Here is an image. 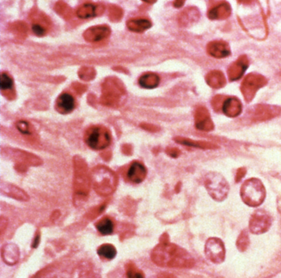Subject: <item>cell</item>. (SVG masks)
Returning <instances> with one entry per match:
<instances>
[{
    "mask_svg": "<svg viewBox=\"0 0 281 278\" xmlns=\"http://www.w3.org/2000/svg\"><path fill=\"white\" fill-rule=\"evenodd\" d=\"M175 141L178 143L184 145V146H191V147H196V148L203 149V150H215L219 148V146L211 142H206V141H192L186 138L178 137L176 138Z\"/></svg>",
    "mask_w": 281,
    "mask_h": 278,
    "instance_id": "obj_19",
    "label": "cell"
},
{
    "mask_svg": "<svg viewBox=\"0 0 281 278\" xmlns=\"http://www.w3.org/2000/svg\"><path fill=\"white\" fill-rule=\"evenodd\" d=\"M110 34V30L106 26L94 27L85 32V38L90 42H99L106 38Z\"/></svg>",
    "mask_w": 281,
    "mask_h": 278,
    "instance_id": "obj_18",
    "label": "cell"
},
{
    "mask_svg": "<svg viewBox=\"0 0 281 278\" xmlns=\"http://www.w3.org/2000/svg\"><path fill=\"white\" fill-rule=\"evenodd\" d=\"M129 29L133 32H140L149 29L151 27L152 23L148 19H136L130 20L128 22Z\"/></svg>",
    "mask_w": 281,
    "mask_h": 278,
    "instance_id": "obj_23",
    "label": "cell"
},
{
    "mask_svg": "<svg viewBox=\"0 0 281 278\" xmlns=\"http://www.w3.org/2000/svg\"><path fill=\"white\" fill-rule=\"evenodd\" d=\"M207 85L212 88H221L226 85V78L223 72L220 70H212L205 76Z\"/></svg>",
    "mask_w": 281,
    "mask_h": 278,
    "instance_id": "obj_17",
    "label": "cell"
},
{
    "mask_svg": "<svg viewBox=\"0 0 281 278\" xmlns=\"http://www.w3.org/2000/svg\"><path fill=\"white\" fill-rule=\"evenodd\" d=\"M246 172H247V170H246L245 168H240V169L238 170L236 173L237 183H239L241 181V178H243L245 174H246Z\"/></svg>",
    "mask_w": 281,
    "mask_h": 278,
    "instance_id": "obj_35",
    "label": "cell"
},
{
    "mask_svg": "<svg viewBox=\"0 0 281 278\" xmlns=\"http://www.w3.org/2000/svg\"><path fill=\"white\" fill-rule=\"evenodd\" d=\"M6 194H8V196H10L11 197H14L18 200H20V201H27L28 200V196L27 194L21 191V189L15 188V187L8 189V191L6 192Z\"/></svg>",
    "mask_w": 281,
    "mask_h": 278,
    "instance_id": "obj_29",
    "label": "cell"
},
{
    "mask_svg": "<svg viewBox=\"0 0 281 278\" xmlns=\"http://www.w3.org/2000/svg\"><path fill=\"white\" fill-rule=\"evenodd\" d=\"M226 97L223 95L215 96L212 99V107L215 111H220L223 108V103L226 100Z\"/></svg>",
    "mask_w": 281,
    "mask_h": 278,
    "instance_id": "obj_31",
    "label": "cell"
},
{
    "mask_svg": "<svg viewBox=\"0 0 281 278\" xmlns=\"http://www.w3.org/2000/svg\"><path fill=\"white\" fill-rule=\"evenodd\" d=\"M147 175V170L140 162H134L127 171V178L133 183H140Z\"/></svg>",
    "mask_w": 281,
    "mask_h": 278,
    "instance_id": "obj_13",
    "label": "cell"
},
{
    "mask_svg": "<svg viewBox=\"0 0 281 278\" xmlns=\"http://www.w3.org/2000/svg\"><path fill=\"white\" fill-rule=\"evenodd\" d=\"M272 224L270 214L264 210H257L252 214L249 221V231L254 235H261L269 231Z\"/></svg>",
    "mask_w": 281,
    "mask_h": 278,
    "instance_id": "obj_7",
    "label": "cell"
},
{
    "mask_svg": "<svg viewBox=\"0 0 281 278\" xmlns=\"http://www.w3.org/2000/svg\"><path fill=\"white\" fill-rule=\"evenodd\" d=\"M207 52L217 59L226 58L230 56L229 45L223 41H213L207 45Z\"/></svg>",
    "mask_w": 281,
    "mask_h": 278,
    "instance_id": "obj_12",
    "label": "cell"
},
{
    "mask_svg": "<svg viewBox=\"0 0 281 278\" xmlns=\"http://www.w3.org/2000/svg\"><path fill=\"white\" fill-rule=\"evenodd\" d=\"M195 124L196 128L202 131H211L215 129L210 112L205 107H198L195 111Z\"/></svg>",
    "mask_w": 281,
    "mask_h": 278,
    "instance_id": "obj_10",
    "label": "cell"
},
{
    "mask_svg": "<svg viewBox=\"0 0 281 278\" xmlns=\"http://www.w3.org/2000/svg\"><path fill=\"white\" fill-rule=\"evenodd\" d=\"M112 137L108 130L103 127H93L85 134V142L94 150H101L111 144Z\"/></svg>",
    "mask_w": 281,
    "mask_h": 278,
    "instance_id": "obj_5",
    "label": "cell"
},
{
    "mask_svg": "<svg viewBox=\"0 0 281 278\" xmlns=\"http://www.w3.org/2000/svg\"><path fill=\"white\" fill-rule=\"evenodd\" d=\"M267 79L261 74H254V73L247 74L241 83V87H240L246 102L247 103L252 102L257 92L260 88L267 85Z\"/></svg>",
    "mask_w": 281,
    "mask_h": 278,
    "instance_id": "obj_6",
    "label": "cell"
},
{
    "mask_svg": "<svg viewBox=\"0 0 281 278\" xmlns=\"http://www.w3.org/2000/svg\"><path fill=\"white\" fill-rule=\"evenodd\" d=\"M248 64H249V61H248L247 56L245 55L240 56L236 61L233 62L228 66V70H227L228 80L230 81H236L241 79V76L248 68Z\"/></svg>",
    "mask_w": 281,
    "mask_h": 278,
    "instance_id": "obj_11",
    "label": "cell"
},
{
    "mask_svg": "<svg viewBox=\"0 0 281 278\" xmlns=\"http://www.w3.org/2000/svg\"><path fill=\"white\" fill-rule=\"evenodd\" d=\"M158 278H176L173 274H170V273H163L162 274H160Z\"/></svg>",
    "mask_w": 281,
    "mask_h": 278,
    "instance_id": "obj_37",
    "label": "cell"
},
{
    "mask_svg": "<svg viewBox=\"0 0 281 278\" xmlns=\"http://www.w3.org/2000/svg\"><path fill=\"white\" fill-rule=\"evenodd\" d=\"M98 254L105 259L112 260L117 255V249L112 244H102L98 249Z\"/></svg>",
    "mask_w": 281,
    "mask_h": 278,
    "instance_id": "obj_25",
    "label": "cell"
},
{
    "mask_svg": "<svg viewBox=\"0 0 281 278\" xmlns=\"http://www.w3.org/2000/svg\"><path fill=\"white\" fill-rule=\"evenodd\" d=\"M160 78L154 73H147L140 78L139 85L144 88H154L160 85Z\"/></svg>",
    "mask_w": 281,
    "mask_h": 278,
    "instance_id": "obj_21",
    "label": "cell"
},
{
    "mask_svg": "<svg viewBox=\"0 0 281 278\" xmlns=\"http://www.w3.org/2000/svg\"><path fill=\"white\" fill-rule=\"evenodd\" d=\"M56 108L63 114L71 112L75 108V98L69 93H62L57 99Z\"/></svg>",
    "mask_w": 281,
    "mask_h": 278,
    "instance_id": "obj_16",
    "label": "cell"
},
{
    "mask_svg": "<svg viewBox=\"0 0 281 278\" xmlns=\"http://www.w3.org/2000/svg\"><path fill=\"white\" fill-rule=\"evenodd\" d=\"M223 112L228 117H237L241 113L242 105L241 101L236 97L226 98L223 105Z\"/></svg>",
    "mask_w": 281,
    "mask_h": 278,
    "instance_id": "obj_14",
    "label": "cell"
},
{
    "mask_svg": "<svg viewBox=\"0 0 281 278\" xmlns=\"http://www.w3.org/2000/svg\"><path fill=\"white\" fill-rule=\"evenodd\" d=\"M32 32L36 36L38 37H42L45 34V28L44 26H42L40 23L32 24Z\"/></svg>",
    "mask_w": 281,
    "mask_h": 278,
    "instance_id": "obj_34",
    "label": "cell"
},
{
    "mask_svg": "<svg viewBox=\"0 0 281 278\" xmlns=\"http://www.w3.org/2000/svg\"><path fill=\"white\" fill-rule=\"evenodd\" d=\"M249 237H248V234L246 230H244L240 235L238 238L237 240V248L239 249V251L244 252L247 250V248L249 246Z\"/></svg>",
    "mask_w": 281,
    "mask_h": 278,
    "instance_id": "obj_27",
    "label": "cell"
},
{
    "mask_svg": "<svg viewBox=\"0 0 281 278\" xmlns=\"http://www.w3.org/2000/svg\"><path fill=\"white\" fill-rule=\"evenodd\" d=\"M126 277L127 278H144L143 272L136 268L132 262L126 265Z\"/></svg>",
    "mask_w": 281,
    "mask_h": 278,
    "instance_id": "obj_28",
    "label": "cell"
},
{
    "mask_svg": "<svg viewBox=\"0 0 281 278\" xmlns=\"http://www.w3.org/2000/svg\"><path fill=\"white\" fill-rule=\"evenodd\" d=\"M265 188L262 182L258 178H250L241 185L240 196L245 204L251 207H258L265 201Z\"/></svg>",
    "mask_w": 281,
    "mask_h": 278,
    "instance_id": "obj_2",
    "label": "cell"
},
{
    "mask_svg": "<svg viewBox=\"0 0 281 278\" xmlns=\"http://www.w3.org/2000/svg\"><path fill=\"white\" fill-rule=\"evenodd\" d=\"M56 273L54 272L53 268H47L43 269L35 276L33 278H55Z\"/></svg>",
    "mask_w": 281,
    "mask_h": 278,
    "instance_id": "obj_32",
    "label": "cell"
},
{
    "mask_svg": "<svg viewBox=\"0 0 281 278\" xmlns=\"http://www.w3.org/2000/svg\"><path fill=\"white\" fill-rule=\"evenodd\" d=\"M281 109L277 106L258 104L250 110V119L253 122H264L277 117L281 114Z\"/></svg>",
    "mask_w": 281,
    "mask_h": 278,
    "instance_id": "obj_9",
    "label": "cell"
},
{
    "mask_svg": "<svg viewBox=\"0 0 281 278\" xmlns=\"http://www.w3.org/2000/svg\"><path fill=\"white\" fill-rule=\"evenodd\" d=\"M92 179L93 188L101 196L111 195L117 187L116 175L106 168H97L93 171Z\"/></svg>",
    "mask_w": 281,
    "mask_h": 278,
    "instance_id": "obj_3",
    "label": "cell"
},
{
    "mask_svg": "<svg viewBox=\"0 0 281 278\" xmlns=\"http://www.w3.org/2000/svg\"><path fill=\"white\" fill-rule=\"evenodd\" d=\"M167 154L173 158H177L180 155V151L178 149H171L169 151H167Z\"/></svg>",
    "mask_w": 281,
    "mask_h": 278,
    "instance_id": "obj_36",
    "label": "cell"
},
{
    "mask_svg": "<svg viewBox=\"0 0 281 278\" xmlns=\"http://www.w3.org/2000/svg\"><path fill=\"white\" fill-rule=\"evenodd\" d=\"M151 258L160 267L176 268H191L195 259L185 249L168 241H163L155 247Z\"/></svg>",
    "mask_w": 281,
    "mask_h": 278,
    "instance_id": "obj_1",
    "label": "cell"
},
{
    "mask_svg": "<svg viewBox=\"0 0 281 278\" xmlns=\"http://www.w3.org/2000/svg\"><path fill=\"white\" fill-rule=\"evenodd\" d=\"M180 21L184 26H188L198 21L200 19V12L197 8H190L181 14Z\"/></svg>",
    "mask_w": 281,
    "mask_h": 278,
    "instance_id": "obj_22",
    "label": "cell"
},
{
    "mask_svg": "<svg viewBox=\"0 0 281 278\" xmlns=\"http://www.w3.org/2000/svg\"><path fill=\"white\" fill-rule=\"evenodd\" d=\"M40 243V236L37 235V237L35 238L34 241H33V244H32V248H37L38 244Z\"/></svg>",
    "mask_w": 281,
    "mask_h": 278,
    "instance_id": "obj_38",
    "label": "cell"
},
{
    "mask_svg": "<svg viewBox=\"0 0 281 278\" xmlns=\"http://www.w3.org/2000/svg\"><path fill=\"white\" fill-rule=\"evenodd\" d=\"M97 8L98 7L92 3L84 4L79 8L77 12L78 16L81 19H88V18L95 17L97 15Z\"/></svg>",
    "mask_w": 281,
    "mask_h": 278,
    "instance_id": "obj_26",
    "label": "cell"
},
{
    "mask_svg": "<svg viewBox=\"0 0 281 278\" xmlns=\"http://www.w3.org/2000/svg\"><path fill=\"white\" fill-rule=\"evenodd\" d=\"M231 6L229 3H221L211 8L207 16L211 20H223L228 19L231 14Z\"/></svg>",
    "mask_w": 281,
    "mask_h": 278,
    "instance_id": "obj_15",
    "label": "cell"
},
{
    "mask_svg": "<svg viewBox=\"0 0 281 278\" xmlns=\"http://www.w3.org/2000/svg\"><path fill=\"white\" fill-rule=\"evenodd\" d=\"M17 128H18V130H19L20 132L22 133V134H25V135H29V134H31V132H30L29 124H28L27 122L20 121V122H18V123H17Z\"/></svg>",
    "mask_w": 281,
    "mask_h": 278,
    "instance_id": "obj_33",
    "label": "cell"
},
{
    "mask_svg": "<svg viewBox=\"0 0 281 278\" xmlns=\"http://www.w3.org/2000/svg\"><path fill=\"white\" fill-rule=\"evenodd\" d=\"M204 253L210 262L220 264L225 259V247L221 238H210L205 244Z\"/></svg>",
    "mask_w": 281,
    "mask_h": 278,
    "instance_id": "obj_8",
    "label": "cell"
},
{
    "mask_svg": "<svg viewBox=\"0 0 281 278\" xmlns=\"http://www.w3.org/2000/svg\"><path fill=\"white\" fill-rule=\"evenodd\" d=\"M96 227L103 235H112L114 231V223L109 217H104L96 224Z\"/></svg>",
    "mask_w": 281,
    "mask_h": 278,
    "instance_id": "obj_24",
    "label": "cell"
},
{
    "mask_svg": "<svg viewBox=\"0 0 281 278\" xmlns=\"http://www.w3.org/2000/svg\"><path fill=\"white\" fill-rule=\"evenodd\" d=\"M0 86L2 90H8L11 89L14 86V81L12 78L8 74L3 73L1 74V80H0Z\"/></svg>",
    "mask_w": 281,
    "mask_h": 278,
    "instance_id": "obj_30",
    "label": "cell"
},
{
    "mask_svg": "<svg viewBox=\"0 0 281 278\" xmlns=\"http://www.w3.org/2000/svg\"><path fill=\"white\" fill-rule=\"evenodd\" d=\"M19 257V251L15 244H7L3 247V258L4 262L8 264H14L18 262Z\"/></svg>",
    "mask_w": 281,
    "mask_h": 278,
    "instance_id": "obj_20",
    "label": "cell"
},
{
    "mask_svg": "<svg viewBox=\"0 0 281 278\" xmlns=\"http://www.w3.org/2000/svg\"><path fill=\"white\" fill-rule=\"evenodd\" d=\"M204 187L208 193L216 201H223L227 198L229 185L223 175L219 172H209L204 178Z\"/></svg>",
    "mask_w": 281,
    "mask_h": 278,
    "instance_id": "obj_4",
    "label": "cell"
}]
</instances>
